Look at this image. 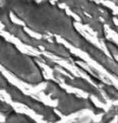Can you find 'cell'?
<instances>
[{
	"label": "cell",
	"mask_w": 118,
	"mask_h": 123,
	"mask_svg": "<svg viewBox=\"0 0 118 123\" xmlns=\"http://www.w3.org/2000/svg\"><path fill=\"white\" fill-rule=\"evenodd\" d=\"M0 65L23 81L37 85L43 80L41 69L33 58L20 51L0 35Z\"/></svg>",
	"instance_id": "cell-2"
},
{
	"label": "cell",
	"mask_w": 118,
	"mask_h": 123,
	"mask_svg": "<svg viewBox=\"0 0 118 123\" xmlns=\"http://www.w3.org/2000/svg\"><path fill=\"white\" fill-rule=\"evenodd\" d=\"M2 6L29 29L40 34L53 33L74 42L77 31L72 18L57 6L49 1L37 2L34 0H2Z\"/></svg>",
	"instance_id": "cell-1"
},
{
	"label": "cell",
	"mask_w": 118,
	"mask_h": 123,
	"mask_svg": "<svg viewBox=\"0 0 118 123\" xmlns=\"http://www.w3.org/2000/svg\"><path fill=\"white\" fill-rule=\"evenodd\" d=\"M12 85L11 83L9 82L6 78L3 76V74L0 72V89L2 90H5L6 92L7 91V89L10 87V85Z\"/></svg>",
	"instance_id": "cell-5"
},
{
	"label": "cell",
	"mask_w": 118,
	"mask_h": 123,
	"mask_svg": "<svg viewBox=\"0 0 118 123\" xmlns=\"http://www.w3.org/2000/svg\"><path fill=\"white\" fill-rule=\"evenodd\" d=\"M0 123H35L33 120L26 114L17 113L13 111L8 116L6 117L5 122Z\"/></svg>",
	"instance_id": "cell-3"
},
{
	"label": "cell",
	"mask_w": 118,
	"mask_h": 123,
	"mask_svg": "<svg viewBox=\"0 0 118 123\" xmlns=\"http://www.w3.org/2000/svg\"><path fill=\"white\" fill-rule=\"evenodd\" d=\"M13 111H15L13 107L6 102L2 101L0 99V114H3L6 117L8 116L11 113H13Z\"/></svg>",
	"instance_id": "cell-4"
}]
</instances>
